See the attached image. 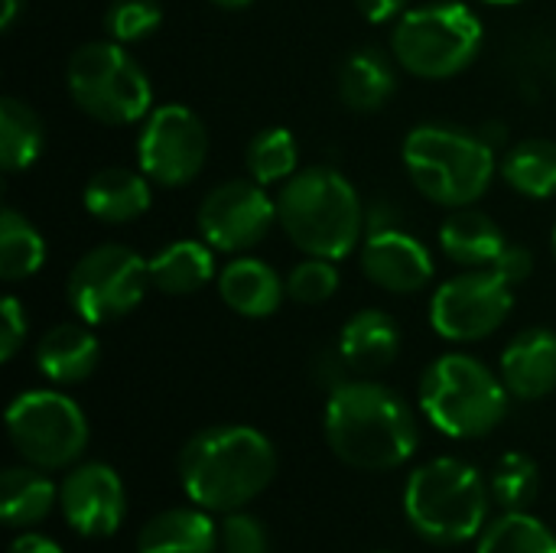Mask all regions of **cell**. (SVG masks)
I'll list each match as a JSON object with an SVG mask.
<instances>
[{
    "instance_id": "obj_1",
    "label": "cell",
    "mask_w": 556,
    "mask_h": 553,
    "mask_svg": "<svg viewBox=\"0 0 556 553\" xmlns=\"http://www.w3.org/2000/svg\"><path fill=\"white\" fill-rule=\"evenodd\" d=\"M326 443L352 469L391 473L417 453L420 430L397 391L371 378H349L329 391Z\"/></svg>"
},
{
    "instance_id": "obj_2",
    "label": "cell",
    "mask_w": 556,
    "mask_h": 553,
    "mask_svg": "<svg viewBox=\"0 0 556 553\" xmlns=\"http://www.w3.org/2000/svg\"><path fill=\"white\" fill-rule=\"evenodd\" d=\"M277 476L274 443L244 424L199 430L179 453V482L205 512H241Z\"/></svg>"
},
{
    "instance_id": "obj_3",
    "label": "cell",
    "mask_w": 556,
    "mask_h": 553,
    "mask_svg": "<svg viewBox=\"0 0 556 553\" xmlns=\"http://www.w3.org/2000/svg\"><path fill=\"white\" fill-rule=\"evenodd\" d=\"M277 218L287 238L309 257H349L365 228L355 186L332 166H309L287 179L277 196Z\"/></svg>"
},
{
    "instance_id": "obj_4",
    "label": "cell",
    "mask_w": 556,
    "mask_h": 553,
    "mask_svg": "<svg viewBox=\"0 0 556 553\" xmlns=\"http://www.w3.org/2000/svg\"><path fill=\"white\" fill-rule=\"evenodd\" d=\"M492 489L482 473L456 456L417 466L404 489V515L430 544H466L489 525Z\"/></svg>"
},
{
    "instance_id": "obj_5",
    "label": "cell",
    "mask_w": 556,
    "mask_h": 553,
    "mask_svg": "<svg viewBox=\"0 0 556 553\" xmlns=\"http://www.w3.org/2000/svg\"><path fill=\"white\" fill-rule=\"evenodd\" d=\"M404 166L430 202L463 209L479 202L492 186L495 150L489 140L463 127L420 124L404 140Z\"/></svg>"
},
{
    "instance_id": "obj_6",
    "label": "cell",
    "mask_w": 556,
    "mask_h": 553,
    "mask_svg": "<svg viewBox=\"0 0 556 553\" xmlns=\"http://www.w3.org/2000/svg\"><path fill=\"white\" fill-rule=\"evenodd\" d=\"M508 388L485 362L450 352L420 378V411L453 440L489 437L508 414Z\"/></svg>"
},
{
    "instance_id": "obj_7",
    "label": "cell",
    "mask_w": 556,
    "mask_h": 553,
    "mask_svg": "<svg viewBox=\"0 0 556 553\" xmlns=\"http://www.w3.org/2000/svg\"><path fill=\"white\" fill-rule=\"evenodd\" d=\"M482 20L459 0L407 10L391 33V55L417 78H453L482 52Z\"/></svg>"
},
{
    "instance_id": "obj_8",
    "label": "cell",
    "mask_w": 556,
    "mask_h": 553,
    "mask_svg": "<svg viewBox=\"0 0 556 553\" xmlns=\"http://www.w3.org/2000/svg\"><path fill=\"white\" fill-rule=\"evenodd\" d=\"M72 101L101 124L124 127L153 111V88L140 62L114 39L85 42L65 68Z\"/></svg>"
},
{
    "instance_id": "obj_9",
    "label": "cell",
    "mask_w": 556,
    "mask_h": 553,
    "mask_svg": "<svg viewBox=\"0 0 556 553\" xmlns=\"http://www.w3.org/2000/svg\"><path fill=\"white\" fill-rule=\"evenodd\" d=\"M7 437L29 466L52 473L81 460L88 447V420L68 394L23 391L7 407Z\"/></svg>"
},
{
    "instance_id": "obj_10",
    "label": "cell",
    "mask_w": 556,
    "mask_h": 553,
    "mask_svg": "<svg viewBox=\"0 0 556 553\" xmlns=\"http://www.w3.org/2000/svg\"><path fill=\"white\" fill-rule=\"evenodd\" d=\"M150 287V261L127 244H98L91 248L68 274L65 300L72 313L88 323H114L130 316Z\"/></svg>"
},
{
    "instance_id": "obj_11",
    "label": "cell",
    "mask_w": 556,
    "mask_h": 553,
    "mask_svg": "<svg viewBox=\"0 0 556 553\" xmlns=\"http://www.w3.org/2000/svg\"><path fill=\"white\" fill-rule=\"evenodd\" d=\"M140 173L150 183L176 189L192 183L208 160V130L186 104H160L147 114L137 140Z\"/></svg>"
},
{
    "instance_id": "obj_12",
    "label": "cell",
    "mask_w": 556,
    "mask_h": 553,
    "mask_svg": "<svg viewBox=\"0 0 556 553\" xmlns=\"http://www.w3.org/2000/svg\"><path fill=\"white\" fill-rule=\"evenodd\" d=\"M515 306V287H508L492 267L466 271L430 300V326L450 342H479L489 339L508 319Z\"/></svg>"
},
{
    "instance_id": "obj_13",
    "label": "cell",
    "mask_w": 556,
    "mask_h": 553,
    "mask_svg": "<svg viewBox=\"0 0 556 553\" xmlns=\"http://www.w3.org/2000/svg\"><path fill=\"white\" fill-rule=\"evenodd\" d=\"M199 235L222 254H241L261 244L277 218V199L254 179H231L215 186L199 205Z\"/></svg>"
},
{
    "instance_id": "obj_14",
    "label": "cell",
    "mask_w": 556,
    "mask_h": 553,
    "mask_svg": "<svg viewBox=\"0 0 556 553\" xmlns=\"http://www.w3.org/2000/svg\"><path fill=\"white\" fill-rule=\"evenodd\" d=\"M59 505L68 528L81 538H111L124 525L127 495L121 476L104 463H81L75 466L62 489Z\"/></svg>"
},
{
    "instance_id": "obj_15",
    "label": "cell",
    "mask_w": 556,
    "mask_h": 553,
    "mask_svg": "<svg viewBox=\"0 0 556 553\" xmlns=\"http://www.w3.org/2000/svg\"><path fill=\"white\" fill-rule=\"evenodd\" d=\"M362 274L397 297L417 293L433 280V254L427 251V244L420 238H414L410 231L397 228V225H384V228H371V235L362 244Z\"/></svg>"
},
{
    "instance_id": "obj_16",
    "label": "cell",
    "mask_w": 556,
    "mask_h": 553,
    "mask_svg": "<svg viewBox=\"0 0 556 553\" xmlns=\"http://www.w3.org/2000/svg\"><path fill=\"white\" fill-rule=\"evenodd\" d=\"M502 381L518 401H541L556 391V332L525 329L502 352Z\"/></svg>"
},
{
    "instance_id": "obj_17",
    "label": "cell",
    "mask_w": 556,
    "mask_h": 553,
    "mask_svg": "<svg viewBox=\"0 0 556 553\" xmlns=\"http://www.w3.org/2000/svg\"><path fill=\"white\" fill-rule=\"evenodd\" d=\"M339 352L355 378H375L397 362L401 329L384 310H362L342 326Z\"/></svg>"
},
{
    "instance_id": "obj_18",
    "label": "cell",
    "mask_w": 556,
    "mask_h": 553,
    "mask_svg": "<svg viewBox=\"0 0 556 553\" xmlns=\"http://www.w3.org/2000/svg\"><path fill=\"white\" fill-rule=\"evenodd\" d=\"M218 297L244 319H267L287 297L283 277L257 257H238L218 274Z\"/></svg>"
},
{
    "instance_id": "obj_19",
    "label": "cell",
    "mask_w": 556,
    "mask_h": 553,
    "mask_svg": "<svg viewBox=\"0 0 556 553\" xmlns=\"http://www.w3.org/2000/svg\"><path fill=\"white\" fill-rule=\"evenodd\" d=\"M101 345L88 323H59L36 345V368L52 385H78L94 375Z\"/></svg>"
},
{
    "instance_id": "obj_20",
    "label": "cell",
    "mask_w": 556,
    "mask_h": 553,
    "mask_svg": "<svg viewBox=\"0 0 556 553\" xmlns=\"http://www.w3.org/2000/svg\"><path fill=\"white\" fill-rule=\"evenodd\" d=\"M81 202L91 218L104 225H127L150 209L153 192L147 173H137L130 166H104L88 179Z\"/></svg>"
},
{
    "instance_id": "obj_21",
    "label": "cell",
    "mask_w": 556,
    "mask_h": 553,
    "mask_svg": "<svg viewBox=\"0 0 556 553\" xmlns=\"http://www.w3.org/2000/svg\"><path fill=\"white\" fill-rule=\"evenodd\" d=\"M440 248L453 264L466 271H485L502 257L508 244L495 218H489L472 205H463L450 212L446 222L440 225Z\"/></svg>"
},
{
    "instance_id": "obj_22",
    "label": "cell",
    "mask_w": 556,
    "mask_h": 553,
    "mask_svg": "<svg viewBox=\"0 0 556 553\" xmlns=\"http://www.w3.org/2000/svg\"><path fill=\"white\" fill-rule=\"evenodd\" d=\"M397 59H391L384 49L378 46H365L355 49L339 72V98L349 111L358 114H371L381 111L394 91H397Z\"/></svg>"
},
{
    "instance_id": "obj_23",
    "label": "cell",
    "mask_w": 556,
    "mask_h": 553,
    "mask_svg": "<svg viewBox=\"0 0 556 553\" xmlns=\"http://www.w3.org/2000/svg\"><path fill=\"white\" fill-rule=\"evenodd\" d=\"M218 528L205 515V508H166L153 515L140 535L137 553H215Z\"/></svg>"
},
{
    "instance_id": "obj_24",
    "label": "cell",
    "mask_w": 556,
    "mask_h": 553,
    "mask_svg": "<svg viewBox=\"0 0 556 553\" xmlns=\"http://www.w3.org/2000/svg\"><path fill=\"white\" fill-rule=\"evenodd\" d=\"M215 277V248L205 241H173L150 257V284L166 297L199 293Z\"/></svg>"
},
{
    "instance_id": "obj_25",
    "label": "cell",
    "mask_w": 556,
    "mask_h": 553,
    "mask_svg": "<svg viewBox=\"0 0 556 553\" xmlns=\"http://www.w3.org/2000/svg\"><path fill=\"white\" fill-rule=\"evenodd\" d=\"M55 499L59 492L39 466H10L0 476V518L7 528L39 525L52 512Z\"/></svg>"
},
{
    "instance_id": "obj_26",
    "label": "cell",
    "mask_w": 556,
    "mask_h": 553,
    "mask_svg": "<svg viewBox=\"0 0 556 553\" xmlns=\"http://www.w3.org/2000/svg\"><path fill=\"white\" fill-rule=\"evenodd\" d=\"M46 147V127L39 114L20 98H0V166L3 173L29 169Z\"/></svg>"
},
{
    "instance_id": "obj_27",
    "label": "cell",
    "mask_w": 556,
    "mask_h": 553,
    "mask_svg": "<svg viewBox=\"0 0 556 553\" xmlns=\"http://www.w3.org/2000/svg\"><path fill=\"white\" fill-rule=\"evenodd\" d=\"M505 183L528 199L556 196V143L554 140H521L502 160Z\"/></svg>"
},
{
    "instance_id": "obj_28",
    "label": "cell",
    "mask_w": 556,
    "mask_h": 553,
    "mask_svg": "<svg viewBox=\"0 0 556 553\" xmlns=\"http://www.w3.org/2000/svg\"><path fill=\"white\" fill-rule=\"evenodd\" d=\"M46 264V241L16 209L0 212V277L7 284L39 274Z\"/></svg>"
},
{
    "instance_id": "obj_29",
    "label": "cell",
    "mask_w": 556,
    "mask_h": 553,
    "mask_svg": "<svg viewBox=\"0 0 556 553\" xmlns=\"http://www.w3.org/2000/svg\"><path fill=\"white\" fill-rule=\"evenodd\" d=\"M476 553H556V535L528 512H505L485 525Z\"/></svg>"
},
{
    "instance_id": "obj_30",
    "label": "cell",
    "mask_w": 556,
    "mask_h": 553,
    "mask_svg": "<svg viewBox=\"0 0 556 553\" xmlns=\"http://www.w3.org/2000/svg\"><path fill=\"white\" fill-rule=\"evenodd\" d=\"M244 163H248L251 179L261 186L287 183L290 176H296V163H300L296 137L287 127H267L251 137Z\"/></svg>"
},
{
    "instance_id": "obj_31",
    "label": "cell",
    "mask_w": 556,
    "mask_h": 553,
    "mask_svg": "<svg viewBox=\"0 0 556 553\" xmlns=\"http://www.w3.org/2000/svg\"><path fill=\"white\" fill-rule=\"evenodd\" d=\"M489 489H492V502L502 512H528L541 492L538 463L525 453H505L492 469Z\"/></svg>"
},
{
    "instance_id": "obj_32",
    "label": "cell",
    "mask_w": 556,
    "mask_h": 553,
    "mask_svg": "<svg viewBox=\"0 0 556 553\" xmlns=\"http://www.w3.org/2000/svg\"><path fill=\"white\" fill-rule=\"evenodd\" d=\"M163 23V10L156 0H114L104 13V29L114 42L130 46L153 36Z\"/></svg>"
},
{
    "instance_id": "obj_33",
    "label": "cell",
    "mask_w": 556,
    "mask_h": 553,
    "mask_svg": "<svg viewBox=\"0 0 556 553\" xmlns=\"http://www.w3.org/2000/svg\"><path fill=\"white\" fill-rule=\"evenodd\" d=\"M339 267L329 257H309L300 261L290 274H287V297L306 306L326 303L329 297H336L339 290Z\"/></svg>"
},
{
    "instance_id": "obj_34",
    "label": "cell",
    "mask_w": 556,
    "mask_h": 553,
    "mask_svg": "<svg viewBox=\"0 0 556 553\" xmlns=\"http://www.w3.org/2000/svg\"><path fill=\"white\" fill-rule=\"evenodd\" d=\"M222 553H270V538L264 521L248 512H228L218 525Z\"/></svg>"
},
{
    "instance_id": "obj_35",
    "label": "cell",
    "mask_w": 556,
    "mask_h": 553,
    "mask_svg": "<svg viewBox=\"0 0 556 553\" xmlns=\"http://www.w3.org/2000/svg\"><path fill=\"white\" fill-rule=\"evenodd\" d=\"M26 310L16 297H3L0 303V362H13V355L26 342Z\"/></svg>"
},
{
    "instance_id": "obj_36",
    "label": "cell",
    "mask_w": 556,
    "mask_h": 553,
    "mask_svg": "<svg viewBox=\"0 0 556 553\" xmlns=\"http://www.w3.org/2000/svg\"><path fill=\"white\" fill-rule=\"evenodd\" d=\"M492 271H495L508 287H518V284H525V280L531 277V271H534V254H531L528 248L508 244V248L502 251V257L492 264Z\"/></svg>"
},
{
    "instance_id": "obj_37",
    "label": "cell",
    "mask_w": 556,
    "mask_h": 553,
    "mask_svg": "<svg viewBox=\"0 0 556 553\" xmlns=\"http://www.w3.org/2000/svg\"><path fill=\"white\" fill-rule=\"evenodd\" d=\"M358 10L371 23H391L394 16L407 13V0H358Z\"/></svg>"
},
{
    "instance_id": "obj_38",
    "label": "cell",
    "mask_w": 556,
    "mask_h": 553,
    "mask_svg": "<svg viewBox=\"0 0 556 553\" xmlns=\"http://www.w3.org/2000/svg\"><path fill=\"white\" fill-rule=\"evenodd\" d=\"M7 553H62V548L55 541L42 538V535H23L7 548Z\"/></svg>"
},
{
    "instance_id": "obj_39",
    "label": "cell",
    "mask_w": 556,
    "mask_h": 553,
    "mask_svg": "<svg viewBox=\"0 0 556 553\" xmlns=\"http://www.w3.org/2000/svg\"><path fill=\"white\" fill-rule=\"evenodd\" d=\"M23 3L26 0H3V7H0V29H13L16 16L23 13Z\"/></svg>"
},
{
    "instance_id": "obj_40",
    "label": "cell",
    "mask_w": 556,
    "mask_h": 553,
    "mask_svg": "<svg viewBox=\"0 0 556 553\" xmlns=\"http://www.w3.org/2000/svg\"><path fill=\"white\" fill-rule=\"evenodd\" d=\"M215 7H222V10H244V7H251L254 0H212Z\"/></svg>"
},
{
    "instance_id": "obj_41",
    "label": "cell",
    "mask_w": 556,
    "mask_h": 553,
    "mask_svg": "<svg viewBox=\"0 0 556 553\" xmlns=\"http://www.w3.org/2000/svg\"><path fill=\"white\" fill-rule=\"evenodd\" d=\"M485 3H495V7H511V3H521V0H485Z\"/></svg>"
},
{
    "instance_id": "obj_42",
    "label": "cell",
    "mask_w": 556,
    "mask_h": 553,
    "mask_svg": "<svg viewBox=\"0 0 556 553\" xmlns=\"http://www.w3.org/2000/svg\"><path fill=\"white\" fill-rule=\"evenodd\" d=\"M554 257H556V228H554Z\"/></svg>"
}]
</instances>
